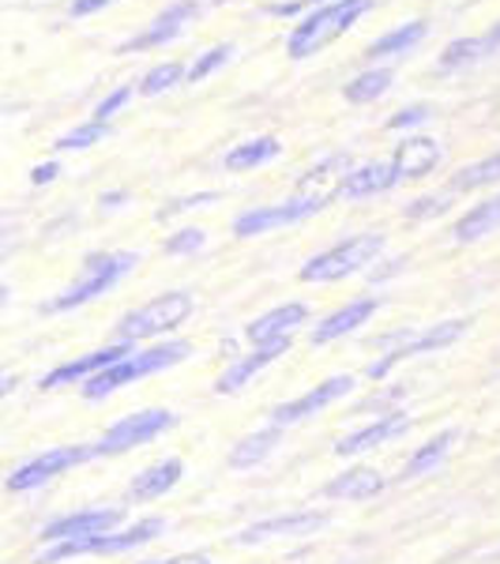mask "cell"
Segmentation results:
<instances>
[{
    "instance_id": "1",
    "label": "cell",
    "mask_w": 500,
    "mask_h": 564,
    "mask_svg": "<svg viewBox=\"0 0 500 564\" xmlns=\"http://www.w3.org/2000/svg\"><path fill=\"white\" fill-rule=\"evenodd\" d=\"M369 8H372V0H331V4L316 8L313 15H305V20L290 31L286 53H290V57H297V61L313 57V53H320L324 45L343 39V34H347L350 26L369 12Z\"/></svg>"
},
{
    "instance_id": "2",
    "label": "cell",
    "mask_w": 500,
    "mask_h": 564,
    "mask_svg": "<svg viewBox=\"0 0 500 564\" xmlns=\"http://www.w3.org/2000/svg\"><path fill=\"white\" fill-rule=\"evenodd\" d=\"M188 354H193V343H185V339L159 343V347H151V350H132L129 358H121L117 366H109L98 372V377H90L84 384V395L106 399V395H113V391H121L124 384H132V380H143V377H151V372L181 366Z\"/></svg>"
},
{
    "instance_id": "3",
    "label": "cell",
    "mask_w": 500,
    "mask_h": 564,
    "mask_svg": "<svg viewBox=\"0 0 500 564\" xmlns=\"http://www.w3.org/2000/svg\"><path fill=\"white\" fill-rule=\"evenodd\" d=\"M135 263H140L135 252H95V257H87L84 263V275L72 282L61 297H53V302L45 305V313H68V308H79V305L95 302V297L109 294Z\"/></svg>"
},
{
    "instance_id": "4",
    "label": "cell",
    "mask_w": 500,
    "mask_h": 564,
    "mask_svg": "<svg viewBox=\"0 0 500 564\" xmlns=\"http://www.w3.org/2000/svg\"><path fill=\"white\" fill-rule=\"evenodd\" d=\"M380 252H384V234H354V238L331 245L327 252L308 260L302 268V282H339L369 268Z\"/></svg>"
},
{
    "instance_id": "5",
    "label": "cell",
    "mask_w": 500,
    "mask_h": 564,
    "mask_svg": "<svg viewBox=\"0 0 500 564\" xmlns=\"http://www.w3.org/2000/svg\"><path fill=\"white\" fill-rule=\"evenodd\" d=\"M166 531V520L151 516V520H140L124 531H109V534H90V539H68V542H53L50 550L42 553L39 564H57L68 557H84V553H129L135 545H148L159 534Z\"/></svg>"
},
{
    "instance_id": "6",
    "label": "cell",
    "mask_w": 500,
    "mask_h": 564,
    "mask_svg": "<svg viewBox=\"0 0 500 564\" xmlns=\"http://www.w3.org/2000/svg\"><path fill=\"white\" fill-rule=\"evenodd\" d=\"M193 316V294H185V290H170V294L154 297L143 308H135V313L124 316L121 324H117V335H121V343H143V339H154V335H166L181 327Z\"/></svg>"
},
{
    "instance_id": "7",
    "label": "cell",
    "mask_w": 500,
    "mask_h": 564,
    "mask_svg": "<svg viewBox=\"0 0 500 564\" xmlns=\"http://www.w3.org/2000/svg\"><path fill=\"white\" fill-rule=\"evenodd\" d=\"M177 425V414L170 411H140V414H129L121 417L117 425H109L102 433V441L90 444L95 456H124V452L140 448V444H151L154 436L170 433Z\"/></svg>"
},
{
    "instance_id": "8",
    "label": "cell",
    "mask_w": 500,
    "mask_h": 564,
    "mask_svg": "<svg viewBox=\"0 0 500 564\" xmlns=\"http://www.w3.org/2000/svg\"><path fill=\"white\" fill-rule=\"evenodd\" d=\"M463 332H467V324H463V321H444V324L425 327V332H417V335H399V339L392 335V339H384V347H392V354H388V358H380V361H372L369 377L372 380H384L388 372L399 366V361L417 358V354H430V350L452 347V343H456Z\"/></svg>"
},
{
    "instance_id": "9",
    "label": "cell",
    "mask_w": 500,
    "mask_h": 564,
    "mask_svg": "<svg viewBox=\"0 0 500 564\" xmlns=\"http://www.w3.org/2000/svg\"><path fill=\"white\" fill-rule=\"evenodd\" d=\"M95 459V448H79V444H72V448H53V452H42L39 459L23 463L15 475H8V489L12 494H26V489H39L45 486L50 478L65 475L68 467H79V463Z\"/></svg>"
},
{
    "instance_id": "10",
    "label": "cell",
    "mask_w": 500,
    "mask_h": 564,
    "mask_svg": "<svg viewBox=\"0 0 500 564\" xmlns=\"http://www.w3.org/2000/svg\"><path fill=\"white\" fill-rule=\"evenodd\" d=\"M354 384L358 380L354 377H327L324 384H316L313 391H305L302 399H290V403H279L275 411H271V417H275V425L283 430V425H294V422H305V417H313V414H320L324 406H331V403H339L343 395H350Z\"/></svg>"
},
{
    "instance_id": "11",
    "label": "cell",
    "mask_w": 500,
    "mask_h": 564,
    "mask_svg": "<svg viewBox=\"0 0 500 564\" xmlns=\"http://www.w3.org/2000/svg\"><path fill=\"white\" fill-rule=\"evenodd\" d=\"M124 520L121 508H90V512H72V516H61L53 520L50 527L42 531L45 542H68V539H90V534H109L117 531Z\"/></svg>"
},
{
    "instance_id": "12",
    "label": "cell",
    "mask_w": 500,
    "mask_h": 564,
    "mask_svg": "<svg viewBox=\"0 0 500 564\" xmlns=\"http://www.w3.org/2000/svg\"><path fill=\"white\" fill-rule=\"evenodd\" d=\"M324 204H313V199H290V204H275V207H257V212H244L238 223H233V234L238 238H257V234H271L279 226L302 223V218L316 215Z\"/></svg>"
},
{
    "instance_id": "13",
    "label": "cell",
    "mask_w": 500,
    "mask_h": 564,
    "mask_svg": "<svg viewBox=\"0 0 500 564\" xmlns=\"http://www.w3.org/2000/svg\"><path fill=\"white\" fill-rule=\"evenodd\" d=\"M327 523L324 512H294V516H271V520L249 523L244 531H238V545H260L268 539H302V534L320 531Z\"/></svg>"
},
{
    "instance_id": "14",
    "label": "cell",
    "mask_w": 500,
    "mask_h": 564,
    "mask_svg": "<svg viewBox=\"0 0 500 564\" xmlns=\"http://www.w3.org/2000/svg\"><path fill=\"white\" fill-rule=\"evenodd\" d=\"M350 174H354L350 154H331V159H324L320 166H313L302 181H297V199H313V204L327 207V199L343 193V185L350 181Z\"/></svg>"
},
{
    "instance_id": "15",
    "label": "cell",
    "mask_w": 500,
    "mask_h": 564,
    "mask_svg": "<svg viewBox=\"0 0 500 564\" xmlns=\"http://www.w3.org/2000/svg\"><path fill=\"white\" fill-rule=\"evenodd\" d=\"M132 347L129 343H117V347H106V350H95V354H84V358L76 361H65V366H57L53 372H45L42 377V388H65V384H87L90 377H98L102 369L117 366L121 358H129Z\"/></svg>"
},
{
    "instance_id": "16",
    "label": "cell",
    "mask_w": 500,
    "mask_h": 564,
    "mask_svg": "<svg viewBox=\"0 0 500 564\" xmlns=\"http://www.w3.org/2000/svg\"><path fill=\"white\" fill-rule=\"evenodd\" d=\"M290 347H294V335H283V339H271V343H260V347L252 350L249 358L233 361V366L226 369L222 377H218L215 391H218V395H233V391H241L252 377H257L260 369H268L271 361H279Z\"/></svg>"
},
{
    "instance_id": "17",
    "label": "cell",
    "mask_w": 500,
    "mask_h": 564,
    "mask_svg": "<svg viewBox=\"0 0 500 564\" xmlns=\"http://www.w3.org/2000/svg\"><path fill=\"white\" fill-rule=\"evenodd\" d=\"M196 8H199L196 0H177V4H170L162 15H154V20L148 23V31H140L135 39L121 42V50H117V53H135V50H154V45H166L170 39H177L181 26L193 20Z\"/></svg>"
},
{
    "instance_id": "18",
    "label": "cell",
    "mask_w": 500,
    "mask_h": 564,
    "mask_svg": "<svg viewBox=\"0 0 500 564\" xmlns=\"http://www.w3.org/2000/svg\"><path fill=\"white\" fill-rule=\"evenodd\" d=\"M403 433H411V417L399 414V411L380 414L377 422H369V425H366V430L343 436V441L335 444V456H361V452L380 448V444L395 441V436H403Z\"/></svg>"
},
{
    "instance_id": "19",
    "label": "cell",
    "mask_w": 500,
    "mask_h": 564,
    "mask_svg": "<svg viewBox=\"0 0 500 564\" xmlns=\"http://www.w3.org/2000/svg\"><path fill=\"white\" fill-rule=\"evenodd\" d=\"M377 308H380L377 297H354V302L343 305L339 313L324 316V321L313 327V335H308V339H313V347H327V343L343 339V335L358 332L361 324H369Z\"/></svg>"
},
{
    "instance_id": "20",
    "label": "cell",
    "mask_w": 500,
    "mask_h": 564,
    "mask_svg": "<svg viewBox=\"0 0 500 564\" xmlns=\"http://www.w3.org/2000/svg\"><path fill=\"white\" fill-rule=\"evenodd\" d=\"M436 162H441V143L430 140V135H411L392 154V170L399 177H425Z\"/></svg>"
},
{
    "instance_id": "21",
    "label": "cell",
    "mask_w": 500,
    "mask_h": 564,
    "mask_svg": "<svg viewBox=\"0 0 500 564\" xmlns=\"http://www.w3.org/2000/svg\"><path fill=\"white\" fill-rule=\"evenodd\" d=\"M308 321V308L302 302H290V305H279L271 308V313H263L260 321H252L244 327V335H249V343H271V339H283V335H294L297 324Z\"/></svg>"
},
{
    "instance_id": "22",
    "label": "cell",
    "mask_w": 500,
    "mask_h": 564,
    "mask_svg": "<svg viewBox=\"0 0 500 564\" xmlns=\"http://www.w3.org/2000/svg\"><path fill=\"white\" fill-rule=\"evenodd\" d=\"M380 489H384V478L372 467H350L327 481L324 494L331 500H369V497H377Z\"/></svg>"
},
{
    "instance_id": "23",
    "label": "cell",
    "mask_w": 500,
    "mask_h": 564,
    "mask_svg": "<svg viewBox=\"0 0 500 564\" xmlns=\"http://www.w3.org/2000/svg\"><path fill=\"white\" fill-rule=\"evenodd\" d=\"M181 475H185V463H181V459H162V463H154V467H148L140 478L132 481L129 494L135 500H154V497L170 494V489L181 481Z\"/></svg>"
},
{
    "instance_id": "24",
    "label": "cell",
    "mask_w": 500,
    "mask_h": 564,
    "mask_svg": "<svg viewBox=\"0 0 500 564\" xmlns=\"http://www.w3.org/2000/svg\"><path fill=\"white\" fill-rule=\"evenodd\" d=\"M395 181H399V174L392 170V162H369V166H354V174L347 185H343V193L354 199H366V196L388 193Z\"/></svg>"
},
{
    "instance_id": "25",
    "label": "cell",
    "mask_w": 500,
    "mask_h": 564,
    "mask_svg": "<svg viewBox=\"0 0 500 564\" xmlns=\"http://www.w3.org/2000/svg\"><path fill=\"white\" fill-rule=\"evenodd\" d=\"M500 226V196H489V199H481V204L470 207L467 215L456 223V241H478V238H486V234H493Z\"/></svg>"
},
{
    "instance_id": "26",
    "label": "cell",
    "mask_w": 500,
    "mask_h": 564,
    "mask_svg": "<svg viewBox=\"0 0 500 564\" xmlns=\"http://www.w3.org/2000/svg\"><path fill=\"white\" fill-rule=\"evenodd\" d=\"M279 441H283V430H279V425H275V430L249 433V436H244V441L233 444V452H230V467H238V470L260 467V463L279 448Z\"/></svg>"
},
{
    "instance_id": "27",
    "label": "cell",
    "mask_w": 500,
    "mask_h": 564,
    "mask_svg": "<svg viewBox=\"0 0 500 564\" xmlns=\"http://www.w3.org/2000/svg\"><path fill=\"white\" fill-rule=\"evenodd\" d=\"M279 151H283V143H279L275 135L244 140L230 154H226V170H233V174H244V170H257V166H263V162L279 159Z\"/></svg>"
},
{
    "instance_id": "28",
    "label": "cell",
    "mask_w": 500,
    "mask_h": 564,
    "mask_svg": "<svg viewBox=\"0 0 500 564\" xmlns=\"http://www.w3.org/2000/svg\"><path fill=\"white\" fill-rule=\"evenodd\" d=\"M452 441H456V433L452 430H444V433H436L433 441H425L422 448L411 456V463L403 467V478H422V475H430L433 467H441V459L448 456Z\"/></svg>"
},
{
    "instance_id": "29",
    "label": "cell",
    "mask_w": 500,
    "mask_h": 564,
    "mask_svg": "<svg viewBox=\"0 0 500 564\" xmlns=\"http://www.w3.org/2000/svg\"><path fill=\"white\" fill-rule=\"evenodd\" d=\"M425 31H430V26H425L422 20L395 26V31H388L384 39H377L369 45V57H395V53H406L411 45H417L425 39Z\"/></svg>"
},
{
    "instance_id": "30",
    "label": "cell",
    "mask_w": 500,
    "mask_h": 564,
    "mask_svg": "<svg viewBox=\"0 0 500 564\" xmlns=\"http://www.w3.org/2000/svg\"><path fill=\"white\" fill-rule=\"evenodd\" d=\"M493 181H500V151L475 162V166L459 170V174L452 177V188H456V193H475V188H486V185H493Z\"/></svg>"
},
{
    "instance_id": "31",
    "label": "cell",
    "mask_w": 500,
    "mask_h": 564,
    "mask_svg": "<svg viewBox=\"0 0 500 564\" xmlns=\"http://www.w3.org/2000/svg\"><path fill=\"white\" fill-rule=\"evenodd\" d=\"M388 87H392V72H388V68H369V72H361L354 84H347L343 95H347V102L361 106V102H372V98H380Z\"/></svg>"
},
{
    "instance_id": "32",
    "label": "cell",
    "mask_w": 500,
    "mask_h": 564,
    "mask_svg": "<svg viewBox=\"0 0 500 564\" xmlns=\"http://www.w3.org/2000/svg\"><path fill=\"white\" fill-rule=\"evenodd\" d=\"M181 79H185V68L177 65V61H166V65H154L148 76L140 79V95H162V90H170V87H177Z\"/></svg>"
},
{
    "instance_id": "33",
    "label": "cell",
    "mask_w": 500,
    "mask_h": 564,
    "mask_svg": "<svg viewBox=\"0 0 500 564\" xmlns=\"http://www.w3.org/2000/svg\"><path fill=\"white\" fill-rule=\"evenodd\" d=\"M106 132H109V124H106V121H87V124H79V129H72V132L61 135V140H57V151H79V148H90V143L106 140Z\"/></svg>"
},
{
    "instance_id": "34",
    "label": "cell",
    "mask_w": 500,
    "mask_h": 564,
    "mask_svg": "<svg viewBox=\"0 0 500 564\" xmlns=\"http://www.w3.org/2000/svg\"><path fill=\"white\" fill-rule=\"evenodd\" d=\"M481 53H486V42H481V39H459V42H452L448 50H444L441 68H463V65H470V61H478Z\"/></svg>"
},
{
    "instance_id": "35",
    "label": "cell",
    "mask_w": 500,
    "mask_h": 564,
    "mask_svg": "<svg viewBox=\"0 0 500 564\" xmlns=\"http://www.w3.org/2000/svg\"><path fill=\"white\" fill-rule=\"evenodd\" d=\"M230 53H233V45H215V50H207L204 57H199L196 65L188 68V79H193V84H199V79H207L211 72H218V68L226 65V61H230Z\"/></svg>"
},
{
    "instance_id": "36",
    "label": "cell",
    "mask_w": 500,
    "mask_h": 564,
    "mask_svg": "<svg viewBox=\"0 0 500 564\" xmlns=\"http://www.w3.org/2000/svg\"><path fill=\"white\" fill-rule=\"evenodd\" d=\"M204 241H207V234L196 230V226H188V230H181V234H174V238L166 241V252H170V257H188V252L204 249Z\"/></svg>"
},
{
    "instance_id": "37",
    "label": "cell",
    "mask_w": 500,
    "mask_h": 564,
    "mask_svg": "<svg viewBox=\"0 0 500 564\" xmlns=\"http://www.w3.org/2000/svg\"><path fill=\"white\" fill-rule=\"evenodd\" d=\"M430 113H433L430 106H406V109H399L392 121H388V129H414V124L430 121Z\"/></svg>"
},
{
    "instance_id": "38",
    "label": "cell",
    "mask_w": 500,
    "mask_h": 564,
    "mask_svg": "<svg viewBox=\"0 0 500 564\" xmlns=\"http://www.w3.org/2000/svg\"><path fill=\"white\" fill-rule=\"evenodd\" d=\"M129 98H132V87H117L113 95L98 102V109H95V121H106V124H109V117H113L117 109H121L124 102H129Z\"/></svg>"
},
{
    "instance_id": "39",
    "label": "cell",
    "mask_w": 500,
    "mask_h": 564,
    "mask_svg": "<svg viewBox=\"0 0 500 564\" xmlns=\"http://www.w3.org/2000/svg\"><path fill=\"white\" fill-rule=\"evenodd\" d=\"M444 199L441 196H422V199H414L411 207H406V218H430V215H441L444 212Z\"/></svg>"
},
{
    "instance_id": "40",
    "label": "cell",
    "mask_w": 500,
    "mask_h": 564,
    "mask_svg": "<svg viewBox=\"0 0 500 564\" xmlns=\"http://www.w3.org/2000/svg\"><path fill=\"white\" fill-rule=\"evenodd\" d=\"M215 193H199V196H188V199H177V204H170L166 212H162L159 218H170V215H177V212H188V207H199V204H211Z\"/></svg>"
},
{
    "instance_id": "41",
    "label": "cell",
    "mask_w": 500,
    "mask_h": 564,
    "mask_svg": "<svg viewBox=\"0 0 500 564\" xmlns=\"http://www.w3.org/2000/svg\"><path fill=\"white\" fill-rule=\"evenodd\" d=\"M106 4H113V0H72V15H90Z\"/></svg>"
},
{
    "instance_id": "42",
    "label": "cell",
    "mask_w": 500,
    "mask_h": 564,
    "mask_svg": "<svg viewBox=\"0 0 500 564\" xmlns=\"http://www.w3.org/2000/svg\"><path fill=\"white\" fill-rule=\"evenodd\" d=\"M57 177V162H42V166H34L31 170V181L34 185H45V181H53Z\"/></svg>"
},
{
    "instance_id": "43",
    "label": "cell",
    "mask_w": 500,
    "mask_h": 564,
    "mask_svg": "<svg viewBox=\"0 0 500 564\" xmlns=\"http://www.w3.org/2000/svg\"><path fill=\"white\" fill-rule=\"evenodd\" d=\"M148 564H211V561H207V557H196V553H193V557H174V561H148Z\"/></svg>"
},
{
    "instance_id": "44",
    "label": "cell",
    "mask_w": 500,
    "mask_h": 564,
    "mask_svg": "<svg viewBox=\"0 0 500 564\" xmlns=\"http://www.w3.org/2000/svg\"><path fill=\"white\" fill-rule=\"evenodd\" d=\"M12 384H15V380H12V377H4V380H0V399H4V395H8V391H12Z\"/></svg>"
},
{
    "instance_id": "45",
    "label": "cell",
    "mask_w": 500,
    "mask_h": 564,
    "mask_svg": "<svg viewBox=\"0 0 500 564\" xmlns=\"http://www.w3.org/2000/svg\"><path fill=\"white\" fill-rule=\"evenodd\" d=\"M4 305H8V286L0 282V308H4Z\"/></svg>"
},
{
    "instance_id": "46",
    "label": "cell",
    "mask_w": 500,
    "mask_h": 564,
    "mask_svg": "<svg viewBox=\"0 0 500 564\" xmlns=\"http://www.w3.org/2000/svg\"><path fill=\"white\" fill-rule=\"evenodd\" d=\"M302 4H313V0H302Z\"/></svg>"
}]
</instances>
